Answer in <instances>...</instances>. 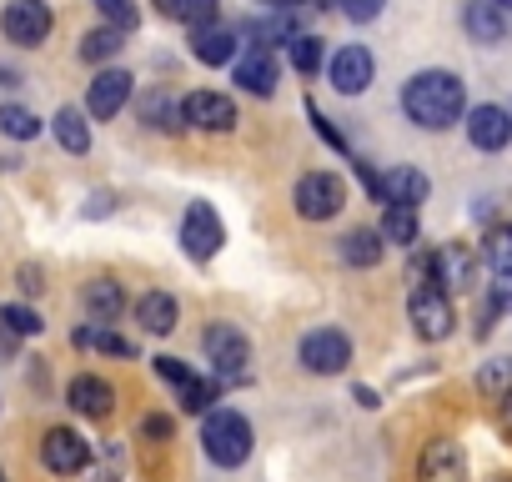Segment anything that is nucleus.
I'll use <instances>...</instances> for the list:
<instances>
[{
	"mask_svg": "<svg viewBox=\"0 0 512 482\" xmlns=\"http://www.w3.org/2000/svg\"><path fill=\"white\" fill-rule=\"evenodd\" d=\"M402 111L407 121H417L422 131H447L467 116V91L452 71H417L402 86Z\"/></svg>",
	"mask_w": 512,
	"mask_h": 482,
	"instance_id": "1",
	"label": "nucleus"
},
{
	"mask_svg": "<svg viewBox=\"0 0 512 482\" xmlns=\"http://www.w3.org/2000/svg\"><path fill=\"white\" fill-rule=\"evenodd\" d=\"M201 447L216 467H241L251 457V422L231 407H211L201 427Z\"/></svg>",
	"mask_w": 512,
	"mask_h": 482,
	"instance_id": "2",
	"label": "nucleus"
},
{
	"mask_svg": "<svg viewBox=\"0 0 512 482\" xmlns=\"http://www.w3.org/2000/svg\"><path fill=\"white\" fill-rule=\"evenodd\" d=\"M292 201H297V216H302V221H332V216L347 206V186H342L337 171H307V176L297 181Z\"/></svg>",
	"mask_w": 512,
	"mask_h": 482,
	"instance_id": "3",
	"label": "nucleus"
},
{
	"mask_svg": "<svg viewBox=\"0 0 512 482\" xmlns=\"http://www.w3.org/2000/svg\"><path fill=\"white\" fill-rule=\"evenodd\" d=\"M201 347H206V357H211V367H216L221 382H241V377H246L251 342L241 337V327H231V322H211V327L201 332Z\"/></svg>",
	"mask_w": 512,
	"mask_h": 482,
	"instance_id": "4",
	"label": "nucleus"
},
{
	"mask_svg": "<svg viewBox=\"0 0 512 482\" xmlns=\"http://www.w3.org/2000/svg\"><path fill=\"white\" fill-rule=\"evenodd\" d=\"M221 241H226V226H221L216 206L191 201L186 216H181V252H186L191 262H211V257L221 252Z\"/></svg>",
	"mask_w": 512,
	"mask_h": 482,
	"instance_id": "5",
	"label": "nucleus"
},
{
	"mask_svg": "<svg viewBox=\"0 0 512 482\" xmlns=\"http://www.w3.org/2000/svg\"><path fill=\"white\" fill-rule=\"evenodd\" d=\"M297 357H302L307 372H317V377H337V372H347V362H352V337L337 332V327H317V332L302 337Z\"/></svg>",
	"mask_w": 512,
	"mask_h": 482,
	"instance_id": "6",
	"label": "nucleus"
},
{
	"mask_svg": "<svg viewBox=\"0 0 512 482\" xmlns=\"http://www.w3.org/2000/svg\"><path fill=\"white\" fill-rule=\"evenodd\" d=\"M0 26H6V41H11V46L36 51V46H46V36H51L56 16H51L46 0H11L6 16H0Z\"/></svg>",
	"mask_w": 512,
	"mask_h": 482,
	"instance_id": "7",
	"label": "nucleus"
},
{
	"mask_svg": "<svg viewBox=\"0 0 512 482\" xmlns=\"http://www.w3.org/2000/svg\"><path fill=\"white\" fill-rule=\"evenodd\" d=\"M407 317H412V327H417V337L422 342H442L447 332H452V302H447V292L442 287H432V282H422V287H412V297H407Z\"/></svg>",
	"mask_w": 512,
	"mask_h": 482,
	"instance_id": "8",
	"label": "nucleus"
},
{
	"mask_svg": "<svg viewBox=\"0 0 512 482\" xmlns=\"http://www.w3.org/2000/svg\"><path fill=\"white\" fill-rule=\"evenodd\" d=\"M422 282H432V287H442V292H467L472 282H477V257L467 252V247H442V252H432V257H422Z\"/></svg>",
	"mask_w": 512,
	"mask_h": 482,
	"instance_id": "9",
	"label": "nucleus"
},
{
	"mask_svg": "<svg viewBox=\"0 0 512 482\" xmlns=\"http://www.w3.org/2000/svg\"><path fill=\"white\" fill-rule=\"evenodd\" d=\"M181 126L191 131H231L236 126V101L221 91H191L181 101Z\"/></svg>",
	"mask_w": 512,
	"mask_h": 482,
	"instance_id": "10",
	"label": "nucleus"
},
{
	"mask_svg": "<svg viewBox=\"0 0 512 482\" xmlns=\"http://www.w3.org/2000/svg\"><path fill=\"white\" fill-rule=\"evenodd\" d=\"M372 76H377V61H372L367 46H342V51L332 56V66H327V81H332V91H342V96H362V91L372 86Z\"/></svg>",
	"mask_w": 512,
	"mask_h": 482,
	"instance_id": "11",
	"label": "nucleus"
},
{
	"mask_svg": "<svg viewBox=\"0 0 512 482\" xmlns=\"http://www.w3.org/2000/svg\"><path fill=\"white\" fill-rule=\"evenodd\" d=\"M41 462H46L51 472H61V477L86 472V467H91V442H86L81 432H71V427H51L46 442H41Z\"/></svg>",
	"mask_w": 512,
	"mask_h": 482,
	"instance_id": "12",
	"label": "nucleus"
},
{
	"mask_svg": "<svg viewBox=\"0 0 512 482\" xmlns=\"http://www.w3.org/2000/svg\"><path fill=\"white\" fill-rule=\"evenodd\" d=\"M231 76H236V86L246 91V96H277V81H282V66H277V56L272 51H241L236 61H231Z\"/></svg>",
	"mask_w": 512,
	"mask_h": 482,
	"instance_id": "13",
	"label": "nucleus"
},
{
	"mask_svg": "<svg viewBox=\"0 0 512 482\" xmlns=\"http://www.w3.org/2000/svg\"><path fill=\"white\" fill-rule=\"evenodd\" d=\"M131 71H101L91 86H86V116H96V121H116L121 116V106L131 101Z\"/></svg>",
	"mask_w": 512,
	"mask_h": 482,
	"instance_id": "14",
	"label": "nucleus"
},
{
	"mask_svg": "<svg viewBox=\"0 0 512 482\" xmlns=\"http://www.w3.org/2000/svg\"><path fill=\"white\" fill-rule=\"evenodd\" d=\"M417 482H467V457H462V447L447 442V437L427 442L422 457H417Z\"/></svg>",
	"mask_w": 512,
	"mask_h": 482,
	"instance_id": "15",
	"label": "nucleus"
},
{
	"mask_svg": "<svg viewBox=\"0 0 512 482\" xmlns=\"http://www.w3.org/2000/svg\"><path fill=\"white\" fill-rule=\"evenodd\" d=\"M467 141L477 151H502L512 141V111H502V106H472L467 111Z\"/></svg>",
	"mask_w": 512,
	"mask_h": 482,
	"instance_id": "16",
	"label": "nucleus"
},
{
	"mask_svg": "<svg viewBox=\"0 0 512 482\" xmlns=\"http://www.w3.org/2000/svg\"><path fill=\"white\" fill-rule=\"evenodd\" d=\"M462 31L477 46H502L507 41V11L497 6V0H467L462 6Z\"/></svg>",
	"mask_w": 512,
	"mask_h": 482,
	"instance_id": "17",
	"label": "nucleus"
},
{
	"mask_svg": "<svg viewBox=\"0 0 512 482\" xmlns=\"http://www.w3.org/2000/svg\"><path fill=\"white\" fill-rule=\"evenodd\" d=\"M236 31L231 26H221V21H206V26H196L191 31V56L201 61V66H231L236 61Z\"/></svg>",
	"mask_w": 512,
	"mask_h": 482,
	"instance_id": "18",
	"label": "nucleus"
},
{
	"mask_svg": "<svg viewBox=\"0 0 512 482\" xmlns=\"http://www.w3.org/2000/svg\"><path fill=\"white\" fill-rule=\"evenodd\" d=\"M66 402H71V412H81V417H111L116 387H111L106 377H96V372H81V377H71Z\"/></svg>",
	"mask_w": 512,
	"mask_h": 482,
	"instance_id": "19",
	"label": "nucleus"
},
{
	"mask_svg": "<svg viewBox=\"0 0 512 482\" xmlns=\"http://www.w3.org/2000/svg\"><path fill=\"white\" fill-rule=\"evenodd\" d=\"M292 36H297V21L282 16V11H272V16H262V21H241V26H236V41H246V51H272V46H287Z\"/></svg>",
	"mask_w": 512,
	"mask_h": 482,
	"instance_id": "20",
	"label": "nucleus"
},
{
	"mask_svg": "<svg viewBox=\"0 0 512 482\" xmlns=\"http://www.w3.org/2000/svg\"><path fill=\"white\" fill-rule=\"evenodd\" d=\"M427 176L417 171V166H392L387 176H382V206H422L427 201Z\"/></svg>",
	"mask_w": 512,
	"mask_h": 482,
	"instance_id": "21",
	"label": "nucleus"
},
{
	"mask_svg": "<svg viewBox=\"0 0 512 482\" xmlns=\"http://www.w3.org/2000/svg\"><path fill=\"white\" fill-rule=\"evenodd\" d=\"M81 307L91 312V322H106V327H111V322L126 312V287H121L116 277H96V282H86Z\"/></svg>",
	"mask_w": 512,
	"mask_h": 482,
	"instance_id": "22",
	"label": "nucleus"
},
{
	"mask_svg": "<svg viewBox=\"0 0 512 482\" xmlns=\"http://www.w3.org/2000/svg\"><path fill=\"white\" fill-rule=\"evenodd\" d=\"M136 322H141L146 332L166 337V332H176V322H181V307H176V297H171V292H146V297L136 302Z\"/></svg>",
	"mask_w": 512,
	"mask_h": 482,
	"instance_id": "23",
	"label": "nucleus"
},
{
	"mask_svg": "<svg viewBox=\"0 0 512 482\" xmlns=\"http://www.w3.org/2000/svg\"><path fill=\"white\" fill-rule=\"evenodd\" d=\"M382 231H372V226H357V231H347L342 236V262L347 267H377L382 262Z\"/></svg>",
	"mask_w": 512,
	"mask_h": 482,
	"instance_id": "24",
	"label": "nucleus"
},
{
	"mask_svg": "<svg viewBox=\"0 0 512 482\" xmlns=\"http://www.w3.org/2000/svg\"><path fill=\"white\" fill-rule=\"evenodd\" d=\"M71 342H76V347H91V352H106V357H136V347H131L121 332H111L106 322H86V327H76Z\"/></svg>",
	"mask_w": 512,
	"mask_h": 482,
	"instance_id": "25",
	"label": "nucleus"
},
{
	"mask_svg": "<svg viewBox=\"0 0 512 482\" xmlns=\"http://www.w3.org/2000/svg\"><path fill=\"white\" fill-rule=\"evenodd\" d=\"M56 141L71 151V156H86L91 151V126H86V116L76 111V106H66V111H56Z\"/></svg>",
	"mask_w": 512,
	"mask_h": 482,
	"instance_id": "26",
	"label": "nucleus"
},
{
	"mask_svg": "<svg viewBox=\"0 0 512 482\" xmlns=\"http://www.w3.org/2000/svg\"><path fill=\"white\" fill-rule=\"evenodd\" d=\"M121 46H126V31H116V26H96V31L81 36V61L101 66V61L121 56Z\"/></svg>",
	"mask_w": 512,
	"mask_h": 482,
	"instance_id": "27",
	"label": "nucleus"
},
{
	"mask_svg": "<svg viewBox=\"0 0 512 482\" xmlns=\"http://www.w3.org/2000/svg\"><path fill=\"white\" fill-rule=\"evenodd\" d=\"M377 231H382V241H397V247H417V236H422L412 206H387V216H382Z\"/></svg>",
	"mask_w": 512,
	"mask_h": 482,
	"instance_id": "28",
	"label": "nucleus"
},
{
	"mask_svg": "<svg viewBox=\"0 0 512 482\" xmlns=\"http://www.w3.org/2000/svg\"><path fill=\"white\" fill-rule=\"evenodd\" d=\"M287 61H292L297 76H317V71H322V36L297 31V36L287 41Z\"/></svg>",
	"mask_w": 512,
	"mask_h": 482,
	"instance_id": "29",
	"label": "nucleus"
},
{
	"mask_svg": "<svg viewBox=\"0 0 512 482\" xmlns=\"http://www.w3.org/2000/svg\"><path fill=\"white\" fill-rule=\"evenodd\" d=\"M141 121L151 131H181V106H171V96H161V91H146L141 96Z\"/></svg>",
	"mask_w": 512,
	"mask_h": 482,
	"instance_id": "30",
	"label": "nucleus"
},
{
	"mask_svg": "<svg viewBox=\"0 0 512 482\" xmlns=\"http://www.w3.org/2000/svg\"><path fill=\"white\" fill-rule=\"evenodd\" d=\"M482 257L497 277H512V226H492L482 241Z\"/></svg>",
	"mask_w": 512,
	"mask_h": 482,
	"instance_id": "31",
	"label": "nucleus"
},
{
	"mask_svg": "<svg viewBox=\"0 0 512 482\" xmlns=\"http://www.w3.org/2000/svg\"><path fill=\"white\" fill-rule=\"evenodd\" d=\"M0 131L11 141H36L41 136V116L26 111V106H0Z\"/></svg>",
	"mask_w": 512,
	"mask_h": 482,
	"instance_id": "32",
	"label": "nucleus"
},
{
	"mask_svg": "<svg viewBox=\"0 0 512 482\" xmlns=\"http://www.w3.org/2000/svg\"><path fill=\"white\" fill-rule=\"evenodd\" d=\"M0 327H6L11 337H41V317L31 312V307H21V302H6V307H0Z\"/></svg>",
	"mask_w": 512,
	"mask_h": 482,
	"instance_id": "33",
	"label": "nucleus"
},
{
	"mask_svg": "<svg viewBox=\"0 0 512 482\" xmlns=\"http://www.w3.org/2000/svg\"><path fill=\"white\" fill-rule=\"evenodd\" d=\"M96 11H101V21H106V26H116V31H126V36L141 26L136 0H96Z\"/></svg>",
	"mask_w": 512,
	"mask_h": 482,
	"instance_id": "34",
	"label": "nucleus"
},
{
	"mask_svg": "<svg viewBox=\"0 0 512 482\" xmlns=\"http://www.w3.org/2000/svg\"><path fill=\"white\" fill-rule=\"evenodd\" d=\"M216 392H221V382H211V377H196L191 387H181V407L201 417V412H211V407H216Z\"/></svg>",
	"mask_w": 512,
	"mask_h": 482,
	"instance_id": "35",
	"label": "nucleus"
},
{
	"mask_svg": "<svg viewBox=\"0 0 512 482\" xmlns=\"http://www.w3.org/2000/svg\"><path fill=\"white\" fill-rule=\"evenodd\" d=\"M216 11H221V0H176V6H171V21H186V26L196 31V26L216 21Z\"/></svg>",
	"mask_w": 512,
	"mask_h": 482,
	"instance_id": "36",
	"label": "nucleus"
},
{
	"mask_svg": "<svg viewBox=\"0 0 512 482\" xmlns=\"http://www.w3.org/2000/svg\"><path fill=\"white\" fill-rule=\"evenodd\" d=\"M477 387H482V392H502V397H507V392H512V357H492V362L477 372Z\"/></svg>",
	"mask_w": 512,
	"mask_h": 482,
	"instance_id": "37",
	"label": "nucleus"
},
{
	"mask_svg": "<svg viewBox=\"0 0 512 482\" xmlns=\"http://www.w3.org/2000/svg\"><path fill=\"white\" fill-rule=\"evenodd\" d=\"M151 372H156V377H161V382H171V387H176V392H181V387H191V382H196V372H191V367H186V362H181V357H156V362H151Z\"/></svg>",
	"mask_w": 512,
	"mask_h": 482,
	"instance_id": "38",
	"label": "nucleus"
},
{
	"mask_svg": "<svg viewBox=\"0 0 512 482\" xmlns=\"http://www.w3.org/2000/svg\"><path fill=\"white\" fill-rule=\"evenodd\" d=\"M307 116H312V131H317V136H322L332 151H347V136L332 126V116H322V111H317V101H307Z\"/></svg>",
	"mask_w": 512,
	"mask_h": 482,
	"instance_id": "39",
	"label": "nucleus"
},
{
	"mask_svg": "<svg viewBox=\"0 0 512 482\" xmlns=\"http://www.w3.org/2000/svg\"><path fill=\"white\" fill-rule=\"evenodd\" d=\"M382 6H387V0H337V11H342L347 21H357V26L377 21V16H382Z\"/></svg>",
	"mask_w": 512,
	"mask_h": 482,
	"instance_id": "40",
	"label": "nucleus"
},
{
	"mask_svg": "<svg viewBox=\"0 0 512 482\" xmlns=\"http://www.w3.org/2000/svg\"><path fill=\"white\" fill-rule=\"evenodd\" d=\"M141 432H146L151 442H171L176 422H171V417H161V412H151V417H141Z\"/></svg>",
	"mask_w": 512,
	"mask_h": 482,
	"instance_id": "41",
	"label": "nucleus"
},
{
	"mask_svg": "<svg viewBox=\"0 0 512 482\" xmlns=\"http://www.w3.org/2000/svg\"><path fill=\"white\" fill-rule=\"evenodd\" d=\"M352 166H357V176H362L367 196H372V201H382V171H372V161H352Z\"/></svg>",
	"mask_w": 512,
	"mask_h": 482,
	"instance_id": "42",
	"label": "nucleus"
},
{
	"mask_svg": "<svg viewBox=\"0 0 512 482\" xmlns=\"http://www.w3.org/2000/svg\"><path fill=\"white\" fill-rule=\"evenodd\" d=\"M16 282H21V292H26V297H36V292L46 287V277H41V267H21V272H16Z\"/></svg>",
	"mask_w": 512,
	"mask_h": 482,
	"instance_id": "43",
	"label": "nucleus"
},
{
	"mask_svg": "<svg viewBox=\"0 0 512 482\" xmlns=\"http://www.w3.org/2000/svg\"><path fill=\"white\" fill-rule=\"evenodd\" d=\"M116 467H121V447H106V462H101V482H116Z\"/></svg>",
	"mask_w": 512,
	"mask_h": 482,
	"instance_id": "44",
	"label": "nucleus"
},
{
	"mask_svg": "<svg viewBox=\"0 0 512 482\" xmlns=\"http://www.w3.org/2000/svg\"><path fill=\"white\" fill-rule=\"evenodd\" d=\"M497 422H502V432L512 437V392H507V397L497 402Z\"/></svg>",
	"mask_w": 512,
	"mask_h": 482,
	"instance_id": "45",
	"label": "nucleus"
},
{
	"mask_svg": "<svg viewBox=\"0 0 512 482\" xmlns=\"http://www.w3.org/2000/svg\"><path fill=\"white\" fill-rule=\"evenodd\" d=\"M86 211H91V216H106V211H111V191H96Z\"/></svg>",
	"mask_w": 512,
	"mask_h": 482,
	"instance_id": "46",
	"label": "nucleus"
},
{
	"mask_svg": "<svg viewBox=\"0 0 512 482\" xmlns=\"http://www.w3.org/2000/svg\"><path fill=\"white\" fill-rule=\"evenodd\" d=\"M262 6H267V11H282V16H292L297 6H307V0H262Z\"/></svg>",
	"mask_w": 512,
	"mask_h": 482,
	"instance_id": "47",
	"label": "nucleus"
},
{
	"mask_svg": "<svg viewBox=\"0 0 512 482\" xmlns=\"http://www.w3.org/2000/svg\"><path fill=\"white\" fill-rule=\"evenodd\" d=\"M352 397H357L362 407H377V392H372V387H352Z\"/></svg>",
	"mask_w": 512,
	"mask_h": 482,
	"instance_id": "48",
	"label": "nucleus"
},
{
	"mask_svg": "<svg viewBox=\"0 0 512 482\" xmlns=\"http://www.w3.org/2000/svg\"><path fill=\"white\" fill-rule=\"evenodd\" d=\"M0 86H21V71H11V66H0Z\"/></svg>",
	"mask_w": 512,
	"mask_h": 482,
	"instance_id": "49",
	"label": "nucleus"
},
{
	"mask_svg": "<svg viewBox=\"0 0 512 482\" xmlns=\"http://www.w3.org/2000/svg\"><path fill=\"white\" fill-rule=\"evenodd\" d=\"M312 6H317V11H337V0H312Z\"/></svg>",
	"mask_w": 512,
	"mask_h": 482,
	"instance_id": "50",
	"label": "nucleus"
},
{
	"mask_svg": "<svg viewBox=\"0 0 512 482\" xmlns=\"http://www.w3.org/2000/svg\"><path fill=\"white\" fill-rule=\"evenodd\" d=\"M497 6H502V11H512V0H497Z\"/></svg>",
	"mask_w": 512,
	"mask_h": 482,
	"instance_id": "51",
	"label": "nucleus"
},
{
	"mask_svg": "<svg viewBox=\"0 0 512 482\" xmlns=\"http://www.w3.org/2000/svg\"><path fill=\"white\" fill-rule=\"evenodd\" d=\"M497 482H512V477H497Z\"/></svg>",
	"mask_w": 512,
	"mask_h": 482,
	"instance_id": "52",
	"label": "nucleus"
},
{
	"mask_svg": "<svg viewBox=\"0 0 512 482\" xmlns=\"http://www.w3.org/2000/svg\"><path fill=\"white\" fill-rule=\"evenodd\" d=\"M0 482H6V472H0Z\"/></svg>",
	"mask_w": 512,
	"mask_h": 482,
	"instance_id": "53",
	"label": "nucleus"
}]
</instances>
